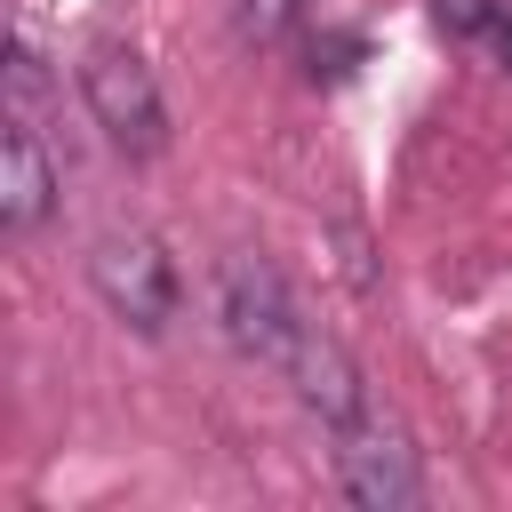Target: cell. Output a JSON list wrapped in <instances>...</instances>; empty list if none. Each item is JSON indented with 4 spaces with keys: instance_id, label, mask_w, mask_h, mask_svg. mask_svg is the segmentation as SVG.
Segmentation results:
<instances>
[{
    "instance_id": "cell-2",
    "label": "cell",
    "mask_w": 512,
    "mask_h": 512,
    "mask_svg": "<svg viewBox=\"0 0 512 512\" xmlns=\"http://www.w3.org/2000/svg\"><path fill=\"white\" fill-rule=\"evenodd\" d=\"M216 312H224L232 352H248V360H264V368H288L296 344L312 336V320L296 312V296H288V280H280L272 256H224V272H216Z\"/></svg>"
},
{
    "instance_id": "cell-9",
    "label": "cell",
    "mask_w": 512,
    "mask_h": 512,
    "mask_svg": "<svg viewBox=\"0 0 512 512\" xmlns=\"http://www.w3.org/2000/svg\"><path fill=\"white\" fill-rule=\"evenodd\" d=\"M496 48H504V64H512V16H504V24H496Z\"/></svg>"
},
{
    "instance_id": "cell-5",
    "label": "cell",
    "mask_w": 512,
    "mask_h": 512,
    "mask_svg": "<svg viewBox=\"0 0 512 512\" xmlns=\"http://www.w3.org/2000/svg\"><path fill=\"white\" fill-rule=\"evenodd\" d=\"M288 384H296V400L328 424V432H344V424H360L368 416V384H360V368H352V352L328 336V328H312L304 344H296V360L280 368Z\"/></svg>"
},
{
    "instance_id": "cell-7",
    "label": "cell",
    "mask_w": 512,
    "mask_h": 512,
    "mask_svg": "<svg viewBox=\"0 0 512 512\" xmlns=\"http://www.w3.org/2000/svg\"><path fill=\"white\" fill-rule=\"evenodd\" d=\"M320 0H240V32L248 40H288V32H304V16H312Z\"/></svg>"
},
{
    "instance_id": "cell-6",
    "label": "cell",
    "mask_w": 512,
    "mask_h": 512,
    "mask_svg": "<svg viewBox=\"0 0 512 512\" xmlns=\"http://www.w3.org/2000/svg\"><path fill=\"white\" fill-rule=\"evenodd\" d=\"M48 208H56V168H48L40 136L24 120H8V136H0V232L24 240Z\"/></svg>"
},
{
    "instance_id": "cell-8",
    "label": "cell",
    "mask_w": 512,
    "mask_h": 512,
    "mask_svg": "<svg viewBox=\"0 0 512 512\" xmlns=\"http://www.w3.org/2000/svg\"><path fill=\"white\" fill-rule=\"evenodd\" d=\"M432 24H440L448 40H480V32L504 24V8H496V0H432Z\"/></svg>"
},
{
    "instance_id": "cell-3",
    "label": "cell",
    "mask_w": 512,
    "mask_h": 512,
    "mask_svg": "<svg viewBox=\"0 0 512 512\" xmlns=\"http://www.w3.org/2000/svg\"><path fill=\"white\" fill-rule=\"evenodd\" d=\"M88 280H96L104 312L128 320L136 336H160L176 320V264H168V248L152 232H104L88 248Z\"/></svg>"
},
{
    "instance_id": "cell-1",
    "label": "cell",
    "mask_w": 512,
    "mask_h": 512,
    "mask_svg": "<svg viewBox=\"0 0 512 512\" xmlns=\"http://www.w3.org/2000/svg\"><path fill=\"white\" fill-rule=\"evenodd\" d=\"M80 96H88L96 128H104L128 160L168 152V104H160V80H152V64H144L128 40H96V48L80 56Z\"/></svg>"
},
{
    "instance_id": "cell-4",
    "label": "cell",
    "mask_w": 512,
    "mask_h": 512,
    "mask_svg": "<svg viewBox=\"0 0 512 512\" xmlns=\"http://www.w3.org/2000/svg\"><path fill=\"white\" fill-rule=\"evenodd\" d=\"M336 480H344V496L368 504V512H408V504L424 496L408 432H400L392 416H376V408L336 432Z\"/></svg>"
}]
</instances>
